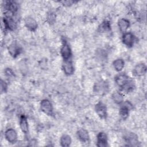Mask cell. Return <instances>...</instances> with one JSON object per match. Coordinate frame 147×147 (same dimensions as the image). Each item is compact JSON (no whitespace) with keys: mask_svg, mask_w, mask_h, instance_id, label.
Masks as SVG:
<instances>
[{"mask_svg":"<svg viewBox=\"0 0 147 147\" xmlns=\"http://www.w3.org/2000/svg\"><path fill=\"white\" fill-rule=\"evenodd\" d=\"M40 107L41 110L47 115H52L53 107L51 102L48 99H44L41 102Z\"/></svg>","mask_w":147,"mask_h":147,"instance_id":"1","label":"cell"},{"mask_svg":"<svg viewBox=\"0 0 147 147\" xmlns=\"http://www.w3.org/2000/svg\"><path fill=\"white\" fill-rule=\"evenodd\" d=\"M135 41V37L133 33L130 32L124 33L122 36V41L125 45L127 47H132Z\"/></svg>","mask_w":147,"mask_h":147,"instance_id":"2","label":"cell"},{"mask_svg":"<svg viewBox=\"0 0 147 147\" xmlns=\"http://www.w3.org/2000/svg\"><path fill=\"white\" fill-rule=\"evenodd\" d=\"M96 113L100 118H105L107 115L106 107L105 104L102 102L98 103L95 107Z\"/></svg>","mask_w":147,"mask_h":147,"instance_id":"3","label":"cell"},{"mask_svg":"<svg viewBox=\"0 0 147 147\" xmlns=\"http://www.w3.org/2000/svg\"><path fill=\"white\" fill-rule=\"evenodd\" d=\"M8 49L9 53L13 57H16L18 56L21 52V48L20 46H19V45L16 42H13L11 43Z\"/></svg>","mask_w":147,"mask_h":147,"instance_id":"4","label":"cell"},{"mask_svg":"<svg viewBox=\"0 0 147 147\" xmlns=\"http://www.w3.org/2000/svg\"><path fill=\"white\" fill-rule=\"evenodd\" d=\"M5 138L8 142L10 143H15L17 139V134L16 131L13 129H7L5 133Z\"/></svg>","mask_w":147,"mask_h":147,"instance_id":"5","label":"cell"},{"mask_svg":"<svg viewBox=\"0 0 147 147\" xmlns=\"http://www.w3.org/2000/svg\"><path fill=\"white\" fill-rule=\"evenodd\" d=\"M131 107V105L128 102H126L120 108L119 115L122 118L125 119L127 118L129 113V110Z\"/></svg>","mask_w":147,"mask_h":147,"instance_id":"6","label":"cell"},{"mask_svg":"<svg viewBox=\"0 0 147 147\" xmlns=\"http://www.w3.org/2000/svg\"><path fill=\"white\" fill-rule=\"evenodd\" d=\"M61 54L65 61L68 60L71 56V50L69 45L65 42L61 49Z\"/></svg>","mask_w":147,"mask_h":147,"instance_id":"7","label":"cell"},{"mask_svg":"<svg viewBox=\"0 0 147 147\" xmlns=\"http://www.w3.org/2000/svg\"><path fill=\"white\" fill-rule=\"evenodd\" d=\"M97 145L100 147L107 146V138L105 133L100 132L97 136Z\"/></svg>","mask_w":147,"mask_h":147,"instance_id":"8","label":"cell"},{"mask_svg":"<svg viewBox=\"0 0 147 147\" xmlns=\"http://www.w3.org/2000/svg\"><path fill=\"white\" fill-rule=\"evenodd\" d=\"M25 25L26 27L31 31H34L37 27L36 21L32 17H26L25 20Z\"/></svg>","mask_w":147,"mask_h":147,"instance_id":"9","label":"cell"},{"mask_svg":"<svg viewBox=\"0 0 147 147\" xmlns=\"http://www.w3.org/2000/svg\"><path fill=\"white\" fill-rule=\"evenodd\" d=\"M125 140L129 145L137 146L138 145L137 137L134 133H129L125 137Z\"/></svg>","mask_w":147,"mask_h":147,"instance_id":"10","label":"cell"},{"mask_svg":"<svg viewBox=\"0 0 147 147\" xmlns=\"http://www.w3.org/2000/svg\"><path fill=\"white\" fill-rule=\"evenodd\" d=\"M146 67L144 64H137L133 70V74L136 76H142L146 73Z\"/></svg>","mask_w":147,"mask_h":147,"instance_id":"11","label":"cell"},{"mask_svg":"<svg viewBox=\"0 0 147 147\" xmlns=\"http://www.w3.org/2000/svg\"><path fill=\"white\" fill-rule=\"evenodd\" d=\"M129 80V78L125 74H119L115 78L116 83L121 87H123Z\"/></svg>","mask_w":147,"mask_h":147,"instance_id":"12","label":"cell"},{"mask_svg":"<svg viewBox=\"0 0 147 147\" xmlns=\"http://www.w3.org/2000/svg\"><path fill=\"white\" fill-rule=\"evenodd\" d=\"M63 69L64 73L67 75H70L73 74L74 68L72 63L68 60L65 61L64 63L63 64Z\"/></svg>","mask_w":147,"mask_h":147,"instance_id":"13","label":"cell"},{"mask_svg":"<svg viewBox=\"0 0 147 147\" xmlns=\"http://www.w3.org/2000/svg\"><path fill=\"white\" fill-rule=\"evenodd\" d=\"M118 25L120 30L122 32L125 33V32L127 30L130 26V22L126 19L121 18L118 21Z\"/></svg>","mask_w":147,"mask_h":147,"instance_id":"14","label":"cell"},{"mask_svg":"<svg viewBox=\"0 0 147 147\" xmlns=\"http://www.w3.org/2000/svg\"><path fill=\"white\" fill-rule=\"evenodd\" d=\"M77 134L79 139L83 142H86L89 140V135L88 131L84 129H81L79 130L78 131Z\"/></svg>","mask_w":147,"mask_h":147,"instance_id":"15","label":"cell"},{"mask_svg":"<svg viewBox=\"0 0 147 147\" xmlns=\"http://www.w3.org/2000/svg\"><path fill=\"white\" fill-rule=\"evenodd\" d=\"M20 125L22 132H24L25 134H26L28 131V121L25 117L22 116L21 117Z\"/></svg>","mask_w":147,"mask_h":147,"instance_id":"16","label":"cell"},{"mask_svg":"<svg viewBox=\"0 0 147 147\" xmlns=\"http://www.w3.org/2000/svg\"><path fill=\"white\" fill-rule=\"evenodd\" d=\"M71 143V137L67 134H64L60 138V144L62 146H68Z\"/></svg>","mask_w":147,"mask_h":147,"instance_id":"17","label":"cell"},{"mask_svg":"<svg viewBox=\"0 0 147 147\" xmlns=\"http://www.w3.org/2000/svg\"><path fill=\"white\" fill-rule=\"evenodd\" d=\"M124 61L122 59H116L114 62H113V65L115 68V69L117 71H121L123 67H124Z\"/></svg>","mask_w":147,"mask_h":147,"instance_id":"18","label":"cell"},{"mask_svg":"<svg viewBox=\"0 0 147 147\" xmlns=\"http://www.w3.org/2000/svg\"><path fill=\"white\" fill-rule=\"evenodd\" d=\"M112 98L114 102L117 104H120L122 103L123 100V97L122 94L119 92H114L112 95Z\"/></svg>","mask_w":147,"mask_h":147,"instance_id":"19","label":"cell"},{"mask_svg":"<svg viewBox=\"0 0 147 147\" xmlns=\"http://www.w3.org/2000/svg\"><path fill=\"white\" fill-rule=\"evenodd\" d=\"M134 87V86L133 81L131 80H129L123 87H122V88L123 91L129 92L133 90Z\"/></svg>","mask_w":147,"mask_h":147,"instance_id":"20","label":"cell"},{"mask_svg":"<svg viewBox=\"0 0 147 147\" xmlns=\"http://www.w3.org/2000/svg\"><path fill=\"white\" fill-rule=\"evenodd\" d=\"M110 29V24L108 21H104L99 27V30L100 32H107Z\"/></svg>","mask_w":147,"mask_h":147,"instance_id":"21","label":"cell"},{"mask_svg":"<svg viewBox=\"0 0 147 147\" xmlns=\"http://www.w3.org/2000/svg\"><path fill=\"white\" fill-rule=\"evenodd\" d=\"M96 55L99 57V59L103 60L106 57V52L103 50L100 49L99 51H97Z\"/></svg>","mask_w":147,"mask_h":147,"instance_id":"22","label":"cell"},{"mask_svg":"<svg viewBox=\"0 0 147 147\" xmlns=\"http://www.w3.org/2000/svg\"><path fill=\"white\" fill-rule=\"evenodd\" d=\"M48 20L49 22L53 23L55 21V15L53 13H50L48 16Z\"/></svg>","mask_w":147,"mask_h":147,"instance_id":"23","label":"cell"},{"mask_svg":"<svg viewBox=\"0 0 147 147\" xmlns=\"http://www.w3.org/2000/svg\"><path fill=\"white\" fill-rule=\"evenodd\" d=\"M7 88V85L6 84V83L3 81L2 80H1V92H5L6 91V89Z\"/></svg>","mask_w":147,"mask_h":147,"instance_id":"24","label":"cell"},{"mask_svg":"<svg viewBox=\"0 0 147 147\" xmlns=\"http://www.w3.org/2000/svg\"><path fill=\"white\" fill-rule=\"evenodd\" d=\"M5 73H6V75H7L8 76H11L13 75V73L12 71L10 69H9V68L6 69Z\"/></svg>","mask_w":147,"mask_h":147,"instance_id":"25","label":"cell"}]
</instances>
